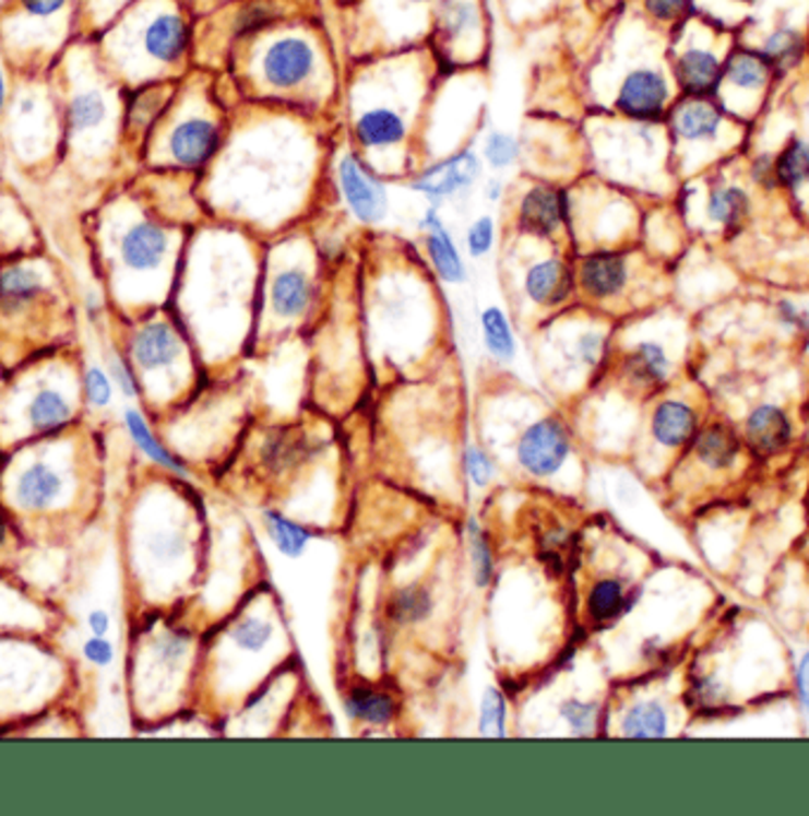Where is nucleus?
I'll use <instances>...</instances> for the list:
<instances>
[{"mask_svg":"<svg viewBox=\"0 0 809 816\" xmlns=\"http://www.w3.org/2000/svg\"><path fill=\"white\" fill-rule=\"evenodd\" d=\"M675 74L681 88L689 95L701 97L710 93L719 81V62L713 52L703 48H689L679 55Z\"/></svg>","mask_w":809,"mask_h":816,"instance_id":"cd10ccee","label":"nucleus"},{"mask_svg":"<svg viewBox=\"0 0 809 816\" xmlns=\"http://www.w3.org/2000/svg\"><path fill=\"white\" fill-rule=\"evenodd\" d=\"M746 434H748L750 446L756 448L758 452L772 454V452L784 448L788 442L790 424L786 419V414L781 412L778 407L764 405V407H758L756 412L750 414Z\"/></svg>","mask_w":809,"mask_h":816,"instance_id":"2f4dec72","label":"nucleus"},{"mask_svg":"<svg viewBox=\"0 0 809 816\" xmlns=\"http://www.w3.org/2000/svg\"><path fill=\"white\" fill-rule=\"evenodd\" d=\"M174 91L168 85H150L131 97L128 105V128L131 131H147V128L162 117V111L168 107Z\"/></svg>","mask_w":809,"mask_h":816,"instance_id":"e433bc0d","label":"nucleus"},{"mask_svg":"<svg viewBox=\"0 0 809 816\" xmlns=\"http://www.w3.org/2000/svg\"><path fill=\"white\" fill-rule=\"evenodd\" d=\"M426 253H429V261L436 270V275L445 284H464L468 280L462 253L457 245H454L445 223L436 227V230L426 233Z\"/></svg>","mask_w":809,"mask_h":816,"instance_id":"72a5a7b5","label":"nucleus"},{"mask_svg":"<svg viewBox=\"0 0 809 816\" xmlns=\"http://www.w3.org/2000/svg\"><path fill=\"white\" fill-rule=\"evenodd\" d=\"M107 119V103L99 91H81L71 97L67 109V121L71 133H88L99 128Z\"/></svg>","mask_w":809,"mask_h":816,"instance_id":"4c0bfd02","label":"nucleus"},{"mask_svg":"<svg viewBox=\"0 0 809 816\" xmlns=\"http://www.w3.org/2000/svg\"><path fill=\"white\" fill-rule=\"evenodd\" d=\"M140 48L154 64L174 67L190 50V24L176 10H159L142 26Z\"/></svg>","mask_w":809,"mask_h":816,"instance_id":"4468645a","label":"nucleus"},{"mask_svg":"<svg viewBox=\"0 0 809 816\" xmlns=\"http://www.w3.org/2000/svg\"><path fill=\"white\" fill-rule=\"evenodd\" d=\"M748 194L741 188H719L707 199L710 221L736 227L748 213Z\"/></svg>","mask_w":809,"mask_h":816,"instance_id":"37998d69","label":"nucleus"},{"mask_svg":"<svg viewBox=\"0 0 809 816\" xmlns=\"http://www.w3.org/2000/svg\"><path fill=\"white\" fill-rule=\"evenodd\" d=\"M738 3H748V0H738Z\"/></svg>","mask_w":809,"mask_h":816,"instance_id":"680f3d73","label":"nucleus"},{"mask_svg":"<svg viewBox=\"0 0 809 816\" xmlns=\"http://www.w3.org/2000/svg\"><path fill=\"white\" fill-rule=\"evenodd\" d=\"M20 3L32 17H50L67 5V0H20Z\"/></svg>","mask_w":809,"mask_h":816,"instance_id":"5fc2aeb1","label":"nucleus"},{"mask_svg":"<svg viewBox=\"0 0 809 816\" xmlns=\"http://www.w3.org/2000/svg\"><path fill=\"white\" fill-rule=\"evenodd\" d=\"M109 375H111V381L119 386V391L126 398H138L140 395V383L135 379V371L131 369V365L123 360L121 355L109 357Z\"/></svg>","mask_w":809,"mask_h":816,"instance_id":"3c124183","label":"nucleus"},{"mask_svg":"<svg viewBox=\"0 0 809 816\" xmlns=\"http://www.w3.org/2000/svg\"><path fill=\"white\" fill-rule=\"evenodd\" d=\"M88 627H91L93 637H105L109 632V627H111L109 613L107 611H93L88 615Z\"/></svg>","mask_w":809,"mask_h":816,"instance_id":"6e6d98bb","label":"nucleus"},{"mask_svg":"<svg viewBox=\"0 0 809 816\" xmlns=\"http://www.w3.org/2000/svg\"><path fill=\"white\" fill-rule=\"evenodd\" d=\"M312 454H318V446L304 431L273 428L263 436L259 450H255V462L267 478H284L308 464Z\"/></svg>","mask_w":809,"mask_h":816,"instance_id":"f8f14e48","label":"nucleus"},{"mask_svg":"<svg viewBox=\"0 0 809 816\" xmlns=\"http://www.w3.org/2000/svg\"><path fill=\"white\" fill-rule=\"evenodd\" d=\"M478 324H480L483 348H486V353L492 357V360L497 365L514 363L516 334H514V327H511L507 310L500 306L483 308Z\"/></svg>","mask_w":809,"mask_h":816,"instance_id":"bb28decb","label":"nucleus"},{"mask_svg":"<svg viewBox=\"0 0 809 816\" xmlns=\"http://www.w3.org/2000/svg\"><path fill=\"white\" fill-rule=\"evenodd\" d=\"M483 164L474 150H460L445 159L424 168L421 174L409 182V190H415L431 204L440 206V202L454 197H468L474 185L480 178Z\"/></svg>","mask_w":809,"mask_h":816,"instance_id":"0eeeda50","label":"nucleus"},{"mask_svg":"<svg viewBox=\"0 0 809 816\" xmlns=\"http://www.w3.org/2000/svg\"><path fill=\"white\" fill-rule=\"evenodd\" d=\"M695 431V414L687 403L665 400L651 417V436L663 448H681Z\"/></svg>","mask_w":809,"mask_h":816,"instance_id":"393cba45","label":"nucleus"},{"mask_svg":"<svg viewBox=\"0 0 809 816\" xmlns=\"http://www.w3.org/2000/svg\"><path fill=\"white\" fill-rule=\"evenodd\" d=\"M539 712L547 710L554 729L549 736H573V738H592L599 732L602 722V703L599 698L582 694V689H566V679L561 667H557V682L547 684L543 691L535 696Z\"/></svg>","mask_w":809,"mask_h":816,"instance_id":"39448f33","label":"nucleus"},{"mask_svg":"<svg viewBox=\"0 0 809 816\" xmlns=\"http://www.w3.org/2000/svg\"><path fill=\"white\" fill-rule=\"evenodd\" d=\"M762 57L770 62V67H778V69L798 64V60L802 57L800 34L793 32V28H778V32H774L770 38L764 40Z\"/></svg>","mask_w":809,"mask_h":816,"instance_id":"c03bdc74","label":"nucleus"},{"mask_svg":"<svg viewBox=\"0 0 809 816\" xmlns=\"http://www.w3.org/2000/svg\"><path fill=\"white\" fill-rule=\"evenodd\" d=\"M369 95V93H367ZM374 97V95H369ZM407 117L401 105L383 103V99H374L372 105L360 109L358 119L353 126V135L360 142L365 150H393L403 145L407 138Z\"/></svg>","mask_w":809,"mask_h":816,"instance_id":"f3484780","label":"nucleus"},{"mask_svg":"<svg viewBox=\"0 0 809 816\" xmlns=\"http://www.w3.org/2000/svg\"><path fill=\"white\" fill-rule=\"evenodd\" d=\"M620 736L661 738L667 734V712L658 700H637L620 718Z\"/></svg>","mask_w":809,"mask_h":816,"instance_id":"f704fd0d","label":"nucleus"},{"mask_svg":"<svg viewBox=\"0 0 809 816\" xmlns=\"http://www.w3.org/2000/svg\"><path fill=\"white\" fill-rule=\"evenodd\" d=\"M624 377L639 386H656L663 383L670 375V360L667 353L656 341H642L624 355Z\"/></svg>","mask_w":809,"mask_h":816,"instance_id":"7c9ffc66","label":"nucleus"},{"mask_svg":"<svg viewBox=\"0 0 809 816\" xmlns=\"http://www.w3.org/2000/svg\"><path fill=\"white\" fill-rule=\"evenodd\" d=\"M5 105V79H3V71H0V109H3Z\"/></svg>","mask_w":809,"mask_h":816,"instance_id":"bf43d9fd","label":"nucleus"},{"mask_svg":"<svg viewBox=\"0 0 809 816\" xmlns=\"http://www.w3.org/2000/svg\"><path fill=\"white\" fill-rule=\"evenodd\" d=\"M483 446L509 476L549 495H566V474L573 464L575 440L559 412L537 403L535 412H521L519 417L502 419L500 426L483 424Z\"/></svg>","mask_w":809,"mask_h":816,"instance_id":"f03ea898","label":"nucleus"},{"mask_svg":"<svg viewBox=\"0 0 809 816\" xmlns=\"http://www.w3.org/2000/svg\"><path fill=\"white\" fill-rule=\"evenodd\" d=\"M798 686H800V696H802V703H805V710L809 712V653L802 658L800 663V672H798Z\"/></svg>","mask_w":809,"mask_h":816,"instance_id":"4d7b16f0","label":"nucleus"},{"mask_svg":"<svg viewBox=\"0 0 809 816\" xmlns=\"http://www.w3.org/2000/svg\"><path fill=\"white\" fill-rule=\"evenodd\" d=\"M71 417H74V407H71L69 398L62 391L50 389V386L38 389L26 405V422L36 434L62 431Z\"/></svg>","mask_w":809,"mask_h":816,"instance_id":"a878e982","label":"nucleus"},{"mask_svg":"<svg viewBox=\"0 0 809 816\" xmlns=\"http://www.w3.org/2000/svg\"><path fill=\"white\" fill-rule=\"evenodd\" d=\"M117 249L119 261L126 270L147 275V272L159 270L166 263L170 251V235L159 223L138 221L121 233Z\"/></svg>","mask_w":809,"mask_h":816,"instance_id":"2eb2a0df","label":"nucleus"},{"mask_svg":"<svg viewBox=\"0 0 809 816\" xmlns=\"http://www.w3.org/2000/svg\"><path fill=\"white\" fill-rule=\"evenodd\" d=\"M48 280L36 265L10 263L0 268V315L17 318L46 294Z\"/></svg>","mask_w":809,"mask_h":816,"instance_id":"6ab92c4d","label":"nucleus"},{"mask_svg":"<svg viewBox=\"0 0 809 816\" xmlns=\"http://www.w3.org/2000/svg\"><path fill=\"white\" fill-rule=\"evenodd\" d=\"M312 300H316V280L310 277L306 268H284L275 272L267 286V310L270 318L282 324H292L304 320Z\"/></svg>","mask_w":809,"mask_h":816,"instance_id":"dca6fc26","label":"nucleus"},{"mask_svg":"<svg viewBox=\"0 0 809 816\" xmlns=\"http://www.w3.org/2000/svg\"><path fill=\"white\" fill-rule=\"evenodd\" d=\"M185 355V343L178 329L166 320L142 324L131 339V360L145 375L174 371Z\"/></svg>","mask_w":809,"mask_h":816,"instance_id":"9d476101","label":"nucleus"},{"mask_svg":"<svg viewBox=\"0 0 809 816\" xmlns=\"http://www.w3.org/2000/svg\"><path fill=\"white\" fill-rule=\"evenodd\" d=\"M483 12L476 0H454L448 8H440L438 38L448 52L480 40Z\"/></svg>","mask_w":809,"mask_h":816,"instance_id":"b1692460","label":"nucleus"},{"mask_svg":"<svg viewBox=\"0 0 809 816\" xmlns=\"http://www.w3.org/2000/svg\"><path fill=\"white\" fill-rule=\"evenodd\" d=\"M537 351L547 383L566 395V389H573L604 365L608 334L592 322H566V315H559L539 329Z\"/></svg>","mask_w":809,"mask_h":816,"instance_id":"7ed1b4c3","label":"nucleus"},{"mask_svg":"<svg viewBox=\"0 0 809 816\" xmlns=\"http://www.w3.org/2000/svg\"><path fill=\"white\" fill-rule=\"evenodd\" d=\"M776 178L788 185V188H795L805 180H809V145L807 142H793L774 164Z\"/></svg>","mask_w":809,"mask_h":816,"instance_id":"de8ad7c7","label":"nucleus"},{"mask_svg":"<svg viewBox=\"0 0 809 816\" xmlns=\"http://www.w3.org/2000/svg\"><path fill=\"white\" fill-rule=\"evenodd\" d=\"M519 156H521V145L511 133L490 131L488 138L483 140V159H486V164L492 170H497V174L514 166L519 162Z\"/></svg>","mask_w":809,"mask_h":816,"instance_id":"49530a36","label":"nucleus"},{"mask_svg":"<svg viewBox=\"0 0 809 816\" xmlns=\"http://www.w3.org/2000/svg\"><path fill=\"white\" fill-rule=\"evenodd\" d=\"M322 50L316 38L304 32H287L270 38L255 57L259 76L275 91H298L318 74Z\"/></svg>","mask_w":809,"mask_h":816,"instance_id":"20e7f679","label":"nucleus"},{"mask_svg":"<svg viewBox=\"0 0 809 816\" xmlns=\"http://www.w3.org/2000/svg\"><path fill=\"white\" fill-rule=\"evenodd\" d=\"M279 20V8L270 0H249L245 8H239L233 22V36L237 40L253 38Z\"/></svg>","mask_w":809,"mask_h":816,"instance_id":"a19ab883","label":"nucleus"},{"mask_svg":"<svg viewBox=\"0 0 809 816\" xmlns=\"http://www.w3.org/2000/svg\"><path fill=\"white\" fill-rule=\"evenodd\" d=\"M397 698L374 684H353L344 696V712L355 724L389 726L397 718Z\"/></svg>","mask_w":809,"mask_h":816,"instance_id":"5701e85b","label":"nucleus"},{"mask_svg":"<svg viewBox=\"0 0 809 816\" xmlns=\"http://www.w3.org/2000/svg\"><path fill=\"white\" fill-rule=\"evenodd\" d=\"M630 282L628 259L618 251L587 253L578 265L575 284L592 304H610Z\"/></svg>","mask_w":809,"mask_h":816,"instance_id":"ddd939ff","label":"nucleus"},{"mask_svg":"<svg viewBox=\"0 0 809 816\" xmlns=\"http://www.w3.org/2000/svg\"><path fill=\"white\" fill-rule=\"evenodd\" d=\"M83 655L91 665L107 667L114 661V647L105 637H93L83 643Z\"/></svg>","mask_w":809,"mask_h":816,"instance_id":"603ef678","label":"nucleus"},{"mask_svg":"<svg viewBox=\"0 0 809 816\" xmlns=\"http://www.w3.org/2000/svg\"><path fill=\"white\" fill-rule=\"evenodd\" d=\"M123 422H126V428H128V436L133 438L135 446L142 450V454L150 457V460L154 464H159L162 469L170 471L174 476H180V478H190V469L185 466V462L180 460V457H176L174 452H170L164 442L154 436V431L150 428V424L145 422V417L138 410H126L123 412Z\"/></svg>","mask_w":809,"mask_h":816,"instance_id":"c756f323","label":"nucleus"},{"mask_svg":"<svg viewBox=\"0 0 809 816\" xmlns=\"http://www.w3.org/2000/svg\"><path fill=\"white\" fill-rule=\"evenodd\" d=\"M807 507H809V497H807Z\"/></svg>","mask_w":809,"mask_h":816,"instance_id":"e2e57ef3","label":"nucleus"},{"mask_svg":"<svg viewBox=\"0 0 809 816\" xmlns=\"http://www.w3.org/2000/svg\"><path fill=\"white\" fill-rule=\"evenodd\" d=\"M221 147V128L206 117L180 121L168 135V154L180 168H202Z\"/></svg>","mask_w":809,"mask_h":816,"instance_id":"a211bd4d","label":"nucleus"},{"mask_svg":"<svg viewBox=\"0 0 809 816\" xmlns=\"http://www.w3.org/2000/svg\"><path fill=\"white\" fill-rule=\"evenodd\" d=\"M464 474L476 490H488L497 478V462L483 442H466L464 448Z\"/></svg>","mask_w":809,"mask_h":816,"instance_id":"a18cd8bd","label":"nucleus"},{"mask_svg":"<svg viewBox=\"0 0 809 816\" xmlns=\"http://www.w3.org/2000/svg\"><path fill=\"white\" fill-rule=\"evenodd\" d=\"M509 706L507 696L497 686H488L480 696L478 712V736L483 738H507L509 736Z\"/></svg>","mask_w":809,"mask_h":816,"instance_id":"ea45409f","label":"nucleus"},{"mask_svg":"<svg viewBox=\"0 0 809 816\" xmlns=\"http://www.w3.org/2000/svg\"><path fill=\"white\" fill-rule=\"evenodd\" d=\"M502 192H504V182H502V180H497V178H492V180L488 182V188H486V197L490 199V202H500Z\"/></svg>","mask_w":809,"mask_h":816,"instance_id":"13d9d810","label":"nucleus"},{"mask_svg":"<svg viewBox=\"0 0 809 816\" xmlns=\"http://www.w3.org/2000/svg\"><path fill=\"white\" fill-rule=\"evenodd\" d=\"M389 625L397 629L421 627L433 618L436 613V594L429 584L409 582L401 584L389 592L386 604H383Z\"/></svg>","mask_w":809,"mask_h":816,"instance_id":"aec40b11","label":"nucleus"},{"mask_svg":"<svg viewBox=\"0 0 809 816\" xmlns=\"http://www.w3.org/2000/svg\"><path fill=\"white\" fill-rule=\"evenodd\" d=\"M83 391H85V398H88L91 405L105 407V405L111 403L114 381L109 379V375H107L105 369L91 367L88 371H85V377H83Z\"/></svg>","mask_w":809,"mask_h":816,"instance_id":"8fccbe9b","label":"nucleus"},{"mask_svg":"<svg viewBox=\"0 0 809 816\" xmlns=\"http://www.w3.org/2000/svg\"><path fill=\"white\" fill-rule=\"evenodd\" d=\"M687 5L689 0H644L646 12L661 22L677 20L679 14H685Z\"/></svg>","mask_w":809,"mask_h":816,"instance_id":"864d4df0","label":"nucleus"},{"mask_svg":"<svg viewBox=\"0 0 809 816\" xmlns=\"http://www.w3.org/2000/svg\"><path fill=\"white\" fill-rule=\"evenodd\" d=\"M466 544H468V564H472V580L478 592H486L492 587L497 576V554L490 542V535L483 528L476 513L464 523Z\"/></svg>","mask_w":809,"mask_h":816,"instance_id":"c85d7f7f","label":"nucleus"},{"mask_svg":"<svg viewBox=\"0 0 809 816\" xmlns=\"http://www.w3.org/2000/svg\"><path fill=\"white\" fill-rule=\"evenodd\" d=\"M338 188L353 216L365 225H377L386 218L389 192L383 182L367 168L358 154L346 152L338 162Z\"/></svg>","mask_w":809,"mask_h":816,"instance_id":"6e6552de","label":"nucleus"},{"mask_svg":"<svg viewBox=\"0 0 809 816\" xmlns=\"http://www.w3.org/2000/svg\"><path fill=\"white\" fill-rule=\"evenodd\" d=\"M261 519H263V528L270 542L275 544V549L284 558H301L304 552L308 549L310 540L316 537V533H312L308 525H304L296 519L284 517V513L277 509H265L261 513Z\"/></svg>","mask_w":809,"mask_h":816,"instance_id":"473e14b6","label":"nucleus"},{"mask_svg":"<svg viewBox=\"0 0 809 816\" xmlns=\"http://www.w3.org/2000/svg\"><path fill=\"white\" fill-rule=\"evenodd\" d=\"M571 223V197L557 185H533L516 209V230L533 239H549Z\"/></svg>","mask_w":809,"mask_h":816,"instance_id":"1a4fd4ad","label":"nucleus"},{"mask_svg":"<svg viewBox=\"0 0 809 816\" xmlns=\"http://www.w3.org/2000/svg\"><path fill=\"white\" fill-rule=\"evenodd\" d=\"M719 123V111L713 105L703 103V99H691V103L681 105L675 111V131L691 142L715 138Z\"/></svg>","mask_w":809,"mask_h":816,"instance_id":"c9c22d12","label":"nucleus"},{"mask_svg":"<svg viewBox=\"0 0 809 816\" xmlns=\"http://www.w3.org/2000/svg\"><path fill=\"white\" fill-rule=\"evenodd\" d=\"M64 495V476L48 462H34L26 466L17 485H14V499L26 511L52 509Z\"/></svg>","mask_w":809,"mask_h":816,"instance_id":"412c9836","label":"nucleus"},{"mask_svg":"<svg viewBox=\"0 0 809 816\" xmlns=\"http://www.w3.org/2000/svg\"><path fill=\"white\" fill-rule=\"evenodd\" d=\"M667 97V81L661 71L651 67H639L624 74L622 83L616 93V109L634 121H656L665 111Z\"/></svg>","mask_w":809,"mask_h":816,"instance_id":"9b49d317","label":"nucleus"},{"mask_svg":"<svg viewBox=\"0 0 809 816\" xmlns=\"http://www.w3.org/2000/svg\"><path fill=\"white\" fill-rule=\"evenodd\" d=\"M736 452L738 440L724 426L707 428V431H703L699 440H695V454H699V460L713 469L729 466L736 460Z\"/></svg>","mask_w":809,"mask_h":816,"instance_id":"58836bf2","label":"nucleus"},{"mask_svg":"<svg viewBox=\"0 0 809 816\" xmlns=\"http://www.w3.org/2000/svg\"><path fill=\"white\" fill-rule=\"evenodd\" d=\"M492 247H495V221L492 216H480L466 230L468 256L480 261L492 251Z\"/></svg>","mask_w":809,"mask_h":816,"instance_id":"09e8293b","label":"nucleus"},{"mask_svg":"<svg viewBox=\"0 0 809 816\" xmlns=\"http://www.w3.org/2000/svg\"><path fill=\"white\" fill-rule=\"evenodd\" d=\"M575 289V272L559 253L533 261L521 275V298L535 312H559L573 298Z\"/></svg>","mask_w":809,"mask_h":816,"instance_id":"423d86ee","label":"nucleus"},{"mask_svg":"<svg viewBox=\"0 0 809 816\" xmlns=\"http://www.w3.org/2000/svg\"><path fill=\"white\" fill-rule=\"evenodd\" d=\"M630 606V590L618 576L594 578L582 594V615L592 627L618 620Z\"/></svg>","mask_w":809,"mask_h":816,"instance_id":"4be33fe9","label":"nucleus"},{"mask_svg":"<svg viewBox=\"0 0 809 816\" xmlns=\"http://www.w3.org/2000/svg\"><path fill=\"white\" fill-rule=\"evenodd\" d=\"M5 537H8V528H5L3 517H0V547H3V544H5Z\"/></svg>","mask_w":809,"mask_h":816,"instance_id":"052dcab7","label":"nucleus"},{"mask_svg":"<svg viewBox=\"0 0 809 816\" xmlns=\"http://www.w3.org/2000/svg\"><path fill=\"white\" fill-rule=\"evenodd\" d=\"M727 76L736 88L758 91L766 83V79H770V62L756 52H748V50L736 52L729 60Z\"/></svg>","mask_w":809,"mask_h":816,"instance_id":"79ce46f5","label":"nucleus"},{"mask_svg":"<svg viewBox=\"0 0 809 816\" xmlns=\"http://www.w3.org/2000/svg\"><path fill=\"white\" fill-rule=\"evenodd\" d=\"M289 655V635L275 594L255 590L230 623L223 627L216 641V675L223 689L249 700L275 677Z\"/></svg>","mask_w":809,"mask_h":816,"instance_id":"f257e3e1","label":"nucleus"}]
</instances>
